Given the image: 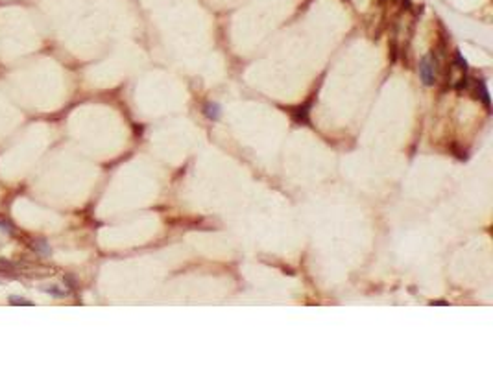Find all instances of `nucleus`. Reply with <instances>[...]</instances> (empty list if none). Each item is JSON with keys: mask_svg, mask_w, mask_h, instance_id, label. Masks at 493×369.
<instances>
[{"mask_svg": "<svg viewBox=\"0 0 493 369\" xmlns=\"http://www.w3.org/2000/svg\"><path fill=\"white\" fill-rule=\"evenodd\" d=\"M10 303L11 305H17V306H32L33 305L30 299H24V297H19V295H11Z\"/></svg>", "mask_w": 493, "mask_h": 369, "instance_id": "39448f33", "label": "nucleus"}, {"mask_svg": "<svg viewBox=\"0 0 493 369\" xmlns=\"http://www.w3.org/2000/svg\"><path fill=\"white\" fill-rule=\"evenodd\" d=\"M19 264H15V262H10V260H0V273H4V272H17L19 270Z\"/></svg>", "mask_w": 493, "mask_h": 369, "instance_id": "20e7f679", "label": "nucleus"}, {"mask_svg": "<svg viewBox=\"0 0 493 369\" xmlns=\"http://www.w3.org/2000/svg\"><path fill=\"white\" fill-rule=\"evenodd\" d=\"M32 247H33V249H35V251L39 253V255H43V257H50V255H52V249H50V246H48V244H46V242H44V240L33 242Z\"/></svg>", "mask_w": 493, "mask_h": 369, "instance_id": "f03ea898", "label": "nucleus"}, {"mask_svg": "<svg viewBox=\"0 0 493 369\" xmlns=\"http://www.w3.org/2000/svg\"><path fill=\"white\" fill-rule=\"evenodd\" d=\"M419 72H421V78H423L425 85H432L434 83V67L430 65L429 59H423V63L419 67Z\"/></svg>", "mask_w": 493, "mask_h": 369, "instance_id": "f257e3e1", "label": "nucleus"}, {"mask_svg": "<svg viewBox=\"0 0 493 369\" xmlns=\"http://www.w3.org/2000/svg\"><path fill=\"white\" fill-rule=\"evenodd\" d=\"M205 115H207L209 118H213V120H218L220 106L218 103H207V106H205Z\"/></svg>", "mask_w": 493, "mask_h": 369, "instance_id": "7ed1b4c3", "label": "nucleus"}, {"mask_svg": "<svg viewBox=\"0 0 493 369\" xmlns=\"http://www.w3.org/2000/svg\"><path fill=\"white\" fill-rule=\"evenodd\" d=\"M44 290H46L50 295H54V297H63V295H65V292L58 290V286H50V288H44Z\"/></svg>", "mask_w": 493, "mask_h": 369, "instance_id": "423d86ee", "label": "nucleus"}]
</instances>
